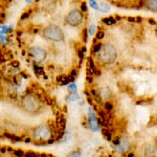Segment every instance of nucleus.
I'll use <instances>...</instances> for the list:
<instances>
[{"instance_id":"obj_1","label":"nucleus","mask_w":157,"mask_h":157,"mask_svg":"<svg viewBox=\"0 0 157 157\" xmlns=\"http://www.w3.org/2000/svg\"><path fill=\"white\" fill-rule=\"evenodd\" d=\"M116 52L115 47L110 43H105L102 44V47L98 50V60L103 62L104 64H111L116 59Z\"/></svg>"},{"instance_id":"obj_2","label":"nucleus","mask_w":157,"mask_h":157,"mask_svg":"<svg viewBox=\"0 0 157 157\" xmlns=\"http://www.w3.org/2000/svg\"><path fill=\"white\" fill-rule=\"evenodd\" d=\"M43 37L50 41L61 42L64 40V32L58 25L50 24L43 29Z\"/></svg>"},{"instance_id":"obj_3","label":"nucleus","mask_w":157,"mask_h":157,"mask_svg":"<svg viewBox=\"0 0 157 157\" xmlns=\"http://www.w3.org/2000/svg\"><path fill=\"white\" fill-rule=\"evenodd\" d=\"M83 19H84V15L83 13L78 9L71 10L65 17V22L70 25V26L77 27L78 25H81V23L83 22Z\"/></svg>"},{"instance_id":"obj_4","label":"nucleus","mask_w":157,"mask_h":157,"mask_svg":"<svg viewBox=\"0 0 157 157\" xmlns=\"http://www.w3.org/2000/svg\"><path fill=\"white\" fill-rule=\"evenodd\" d=\"M22 106L24 107L25 110L29 111V112H35V111L39 110L40 103L35 97L33 95H26L23 101H22Z\"/></svg>"},{"instance_id":"obj_5","label":"nucleus","mask_w":157,"mask_h":157,"mask_svg":"<svg viewBox=\"0 0 157 157\" xmlns=\"http://www.w3.org/2000/svg\"><path fill=\"white\" fill-rule=\"evenodd\" d=\"M29 54L33 58V60L37 63L42 62L46 58V52L41 47H30L29 49Z\"/></svg>"},{"instance_id":"obj_6","label":"nucleus","mask_w":157,"mask_h":157,"mask_svg":"<svg viewBox=\"0 0 157 157\" xmlns=\"http://www.w3.org/2000/svg\"><path fill=\"white\" fill-rule=\"evenodd\" d=\"M50 135H52V132L47 126H40L34 132L35 139H48Z\"/></svg>"},{"instance_id":"obj_7","label":"nucleus","mask_w":157,"mask_h":157,"mask_svg":"<svg viewBox=\"0 0 157 157\" xmlns=\"http://www.w3.org/2000/svg\"><path fill=\"white\" fill-rule=\"evenodd\" d=\"M144 4L146 6L147 9L151 12L156 13L157 11V0H145Z\"/></svg>"},{"instance_id":"obj_8","label":"nucleus","mask_w":157,"mask_h":157,"mask_svg":"<svg viewBox=\"0 0 157 157\" xmlns=\"http://www.w3.org/2000/svg\"><path fill=\"white\" fill-rule=\"evenodd\" d=\"M117 148L118 149H121V152L127 151L128 149H129V141H128V139L127 138H123L121 140H120V144H118Z\"/></svg>"},{"instance_id":"obj_9","label":"nucleus","mask_w":157,"mask_h":157,"mask_svg":"<svg viewBox=\"0 0 157 157\" xmlns=\"http://www.w3.org/2000/svg\"><path fill=\"white\" fill-rule=\"evenodd\" d=\"M102 22L103 23H105L106 25H114L116 23V20L114 17H106V18H103L102 19Z\"/></svg>"},{"instance_id":"obj_10","label":"nucleus","mask_w":157,"mask_h":157,"mask_svg":"<svg viewBox=\"0 0 157 157\" xmlns=\"http://www.w3.org/2000/svg\"><path fill=\"white\" fill-rule=\"evenodd\" d=\"M89 123H90V124H89V126H90V128L92 129V130H94V131L98 130V124L97 118H95V117L90 118Z\"/></svg>"},{"instance_id":"obj_11","label":"nucleus","mask_w":157,"mask_h":157,"mask_svg":"<svg viewBox=\"0 0 157 157\" xmlns=\"http://www.w3.org/2000/svg\"><path fill=\"white\" fill-rule=\"evenodd\" d=\"M98 10L102 13H109V11H110V6H109L108 4H101V6H98Z\"/></svg>"},{"instance_id":"obj_12","label":"nucleus","mask_w":157,"mask_h":157,"mask_svg":"<svg viewBox=\"0 0 157 157\" xmlns=\"http://www.w3.org/2000/svg\"><path fill=\"white\" fill-rule=\"evenodd\" d=\"M6 136L7 138L12 139L13 141H20V140H21V137H19V136H16V135H14V134L6 133Z\"/></svg>"},{"instance_id":"obj_13","label":"nucleus","mask_w":157,"mask_h":157,"mask_svg":"<svg viewBox=\"0 0 157 157\" xmlns=\"http://www.w3.org/2000/svg\"><path fill=\"white\" fill-rule=\"evenodd\" d=\"M67 98H68V101H69V102H72V101L78 100V98H80V97H78L77 93H70V94L68 95Z\"/></svg>"},{"instance_id":"obj_14","label":"nucleus","mask_w":157,"mask_h":157,"mask_svg":"<svg viewBox=\"0 0 157 157\" xmlns=\"http://www.w3.org/2000/svg\"><path fill=\"white\" fill-rule=\"evenodd\" d=\"M68 90L71 93H77V86H75V84L71 83V84L68 85Z\"/></svg>"},{"instance_id":"obj_15","label":"nucleus","mask_w":157,"mask_h":157,"mask_svg":"<svg viewBox=\"0 0 157 157\" xmlns=\"http://www.w3.org/2000/svg\"><path fill=\"white\" fill-rule=\"evenodd\" d=\"M88 1H89V4H90V6L92 7V9H94V10L98 9V4L97 0H88Z\"/></svg>"},{"instance_id":"obj_16","label":"nucleus","mask_w":157,"mask_h":157,"mask_svg":"<svg viewBox=\"0 0 157 157\" xmlns=\"http://www.w3.org/2000/svg\"><path fill=\"white\" fill-rule=\"evenodd\" d=\"M104 37H105V32H104V29H100L97 33V39L101 40V39H103Z\"/></svg>"},{"instance_id":"obj_17","label":"nucleus","mask_w":157,"mask_h":157,"mask_svg":"<svg viewBox=\"0 0 157 157\" xmlns=\"http://www.w3.org/2000/svg\"><path fill=\"white\" fill-rule=\"evenodd\" d=\"M95 29H97V26H95L94 24H91L89 26V29H88V34L89 35H93L95 33Z\"/></svg>"},{"instance_id":"obj_18","label":"nucleus","mask_w":157,"mask_h":157,"mask_svg":"<svg viewBox=\"0 0 157 157\" xmlns=\"http://www.w3.org/2000/svg\"><path fill=\"white\" fill-rule=\"evenodd\" d=\"M101 47H102V44H101V43H97V44L93 46L92 52H98V50L101 49Z\"/></svg>"},{"instance_id":"obj_19","label":"nucleus","mask_w":157,"mask_h":157,"mask_svg":"<svg viewBox=\"0 0 157 157\" xmlns=\"http://www.w3.org/2000/svg\"><path fill=\"white\" fill-rule=\"evenodd\" d=\"M67 157H81V153H80V152H77V151L70 152V153L68 154Z\"/></svg>"},{"instance_id":"obj_20","label":"nucleus","mask_w":157,"mask_h":157,"mask_svg":"<svg viewBox=\"0 0 157 157\" xmlns=\"http://www.w3.org/2000/svg\"><path fill=\"white\" fill-rule=\"evenodd\" d=\"M103 134H104V135H105L106 137H107V138L109 139V140H111V138H112V135H111V132H109L108 130H106V129H105V130H103Z\"/></svg>"},{"instance_id":"obj_21","label":"nucleus","mask_w":157,"mask_h":157,"mask_svg":"<svg viewBox=\"0 0 157 157\" xmlns=\"http://www.w3.org/2000/svg\"><path fill=\"white\" fill-rule=\"evenodd\" d=\"M25 157H38V154L35 153V152H26L24 154Z\"/></svg>"},{"instance_id":"obj_22","label":"nucleus","mask_w":157,"mask_h":157,"mask_svg":"<svg viewBox=\"0 0 157 157\" xmlns=\"http://www.w3.org/2000/svg\"><path fill=\"white\" fill-rule=\"evenodd\" d=\"M13 153H14V155L15 156H17V157H22V156H24V153L22 151H19V150H17V151H13Z\"/></svg>"},{"instance_id":"obj_23","label":"nucleus","mask_w":157,"mask_h":157,"mask_svg":"<svg viewBox=\"0 0 157 157\" xmlns=\"http://www.w3.org/2000/svg\"><path fill=\"white\" fill-rule=\"evenodd\" d=\"M30 13H32L30 11L23 13V14H22V16H21V20H24V19H26V18H29V15H30Z\"/></svg>"},{"instance_id":"obj_24","label":"nucleus","mask_w":157,"mask_h":157,"mask_svg":"<svg viewBox=\"0 0 157 157\" xmlns=\"http://www.w3.org/2000/svg\"><path fill=\"white\" fill-rule=\"evenodd\" d=\"M7 42V39L6 37L4 36V35H1L0 34V43H2V44H4V43Z\"/></svg>"},{"instance_id":"obj_25","label":"nucleus","mask_w":157,"mask_h":157,"mask_svg":"<svg viewBox=\"0 0 157 157\" xmlns=\"http://www.w3.org/2000/svg\"><path fill=\"white\" fill-rule=\"evenodd\" d=\"M81 12H87V3L86 2H83L81 4Z\"/></svg>"},{"instance_id":"obj_26","label":"nucleus","mask_w":157,"mask_h":157,"mask_svg":"<svg viewBox=\"0 0 157 157\" xmlns=\"http://www.w3.org/2000/svg\"><path fill=\"white\" fill-rule=\"evenodd\" d=\"M83 39H84V41L85 42H87V37H88V30H87V29H85L84 30H83Z\"/></svg>"},{"instance_id":"obj_27","label":"nucleus","mask_w":157,"mask_h":157,"mask_svg":"<svg viewBox=\"0 0 157 157\" xmlns=\"http://www.w3.org/2000/svg\"><path fill=\"white\" fill-rule=\"evenodd\" d=\"M105 109H106L107 111H111V110L113 109V107H112V105H111L110 103H106V104H105Z\"/></svg>"},{"instance_id":"obj_28","label":"nucleus","mask_w":157,"mask_h":157,"mask_svg":"<svg viewBox=\"0 0 157 157\" xmlns=\"http://www.w3.org/2000/svg\"><path fill=\"white\" fill-rule=\"evenodd\" d=\"M34 69H35V71H36L37 73H42V67H39L38 65H35L34 66Z\"/></svg>"},{"instance_id":"obj_29","label":"nucleus","mask_w":157,"mask_h":157,"mask_svg":"<svg viewBox=\"0 0 157 157\" xmlns=\"http://www.w3.org/2000/svg\"><path fill=\"white\" fill-rule=\"evenodd\" d=\"M77 75H78V73H77V70H72V71L69 73V75H71L72 78H75V77H77Z\"/></svg>"},{"instance_id":"obj_30","label":"nucleus","mask_w":157,"mask_h":157,"mask_svg":"<svg viewBox=\"0 0 157 157\" xmlns=\"http://www.w3.org/2000/svg\"><path fill=\"white\" fill-rule=\"evenodd\" d=\"M149 21H150V23H151V24H153V25H155V24H156V21H155V20H153V19H150Z\"/></svg>"},{"instance_id":"obj_31","label":"nucleus","mask_w":157,"mask_h":157,"mask_svg":"<svg viewBox=\"0 0 157 157\" xmlns=\"http://www.w3.org/2000/svg\"><path fill=\"white\" fill-rule=\"evenodd\" d=\"M128 21H130V22H135V18H128Z\"/></svg>"},{"instance_id":"obj_32","label":"nucleus","mask_w":157,"mask_h":157,"mask_svg":"<svg viewBox=\"0 0 157 157\" xmlns=\"http://www.w3.org/2000/svg\"><path fill=\"white\" fill-rule=\"evenodd\" d=\"M25 1H26V2H30L32 0H25Z\"/></svg>"},{"instance_id":"obj_33","label":"nucleus","mask_w":157,"mask_h":157,"mask_svg":"<svg viewBox=\"0 0 157 157\" xmlns=\"http://www.w3.org/2000/svg\"><path fill=\"white\" fill-rule=\"evenodd\" d=\"M0 152H1V149H0Z\"/></svg>"},{"instance_id":"obj_34","label":"nucleus","mask_w":157,"mask_h":157,"mask_svg":"<svg viewBox=\"0 0 157 157\" xmlns=\"http://www.w3.org/2000/svg\"><path fill=\"white\" fill-rule=\"evenodd\" d=\"M41 157H44V156H41Z\"/></svg>"}]
</instances>
